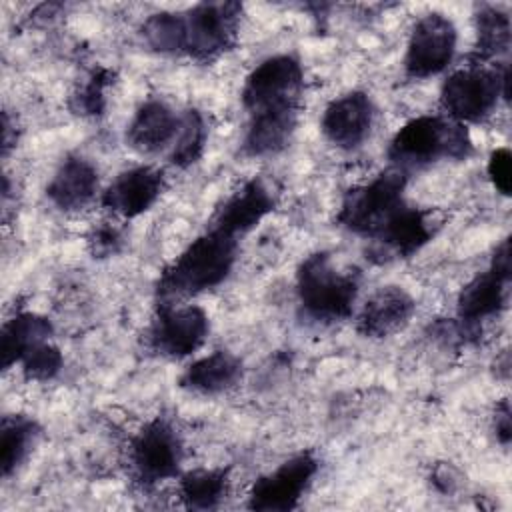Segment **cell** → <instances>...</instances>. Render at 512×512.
Listing matches in <instances>:
<instances>
[{"instance_id":"obj_5","label":"cell","mask_w":512,"mask_h":512,"mask_svg":"<svg viewBox=\"0 0 512 512\" xmlns=\"http://www.w3.org/2000/svg\"><path fill=\"white\" fill-rule=\"evenodd\" d=\"M500 98H508V66H482L480 62L454 70L440 90L444 116L460 124L486 120Z\"/></svg>"},{"instance_id":"obj_10","label":"cell","mask_w":512,"mask_h":512,"mask_svg":"<svg viewBox=\"0 0 512 512\" xmlns=\"http://www.w3.org/2000/svg\"><path fill=\"white\" fill-rule=\"evenodd\" d=\"M456 42L458 32L448 16L440 12L422 16L414 24L406 44L404 74L412 80H424L444 72L454 58Z\"/></svg>"},{"instance_id":"obj_7","label":"cell","mask_w":512,"mask_h":512,"mask_svg":"<svg viewBox=\"0 0 512 512\" xmlns=\"http://www.w3.org/2000/svg\"><path fill=\"white\" fill-rule=\"evenodd\" d=\"M242 4L202 2L184 12V54L198 62H212L228 52L238 38Z\"/></svg>"},{"instance_id":"obj_2","label":"cell","mask_w":512,"mask_h":512,"mask_svg":"<svg viewBox=\"0 0 512 512\" xmlns=\"http://www.w3.org/2000/svg\"><path fill=\"white\" fill-rule=\"evenodd\" d=\"M360 272L340 268L328 252L306 256L296 270V294L306 316L332 324L346 320L358 298Z\"/></svg>"},{"instance_id":"obj_16","label":"cell","mask_w":512,"mask_h":512,"mask_svg":"<svg viewBox=\"0 0 512 512\" xmlns=\"http://www.w3.org/2000/svg\"><path fill=\"white\" fill-rule=\"evenodd\" d=\"M298 116L300 106L248 114V126L242 136V154L248 158H266L282 152L296 132Z\"/></svg>"},{"instance_id":"obj_14","label":"cell","mask_w":512,"mask_h":512,"mask_svg":"<svg viewBox=\"0 0 512 512\" xmlns=\"http://www.w3.org/2000/svg\"><path fill=\"white\" fill-rule=\"evenodd\" d=\"M276 206V196L262 178L246 180L216 210L210 228L228 236H242L258 226Z\"/></svg>"},{"instance_id":"obj_24","label":"cell","mask_w":512,"mask_h":512,"mask_svg":"<svg viewBox=\"0 0 512 512\" xmlns=\"http://www.w3.org/2000/svg\"><path fill=\"white\" fill-rule=\"evenodd\" d=\"M230 488L228 470L224 468H196L180 476L178 494L188 510L218 508Z\"/></svg>"},{"instance_id":"obj_9","label":"cell","mask_w":512,"mask_h":512,"mask_svg":"<svg viewBox=\"0 0 512 512\" xmlns=\"http://www.w3.org/2000/svg\"><path fill=\"white\" fill-rule=\"evenodd\" d=\"M184 446L174 426L164 418L146 422L130 440V464L144 486L178 476Z\"/></svg>"},{"instance_id":"obj_25","label":"cell","mask_w":512,"mask_h":512,"mask_svg":"<svg viewBox=\"0 0 512 512\" xmlns=\"http://www.w3.org/2000/svg\"><path fill=\"white\" fill-rule=\"evenodd\" d=\"M510 16L506 10L482 4L476 10V54L482 60L498 58L510 48Z\"/></svg>"},{"instance_id":"obj_31","label":"cell","mask_w":512,"mask_h":512,"mask_svg":"<svg viewBox=\"0 0 512 512\" xmlns=\"http://www.w3.org/2000/svg\"><path fill=\"white\" fill-rule=\"evenodd\" d=\"M122 242H124V238H122L120 228H116L110 222L100 224L88 236V246H90V252L94 254V258H106V256L116 254L122 248Z\"/></svg>"},{"instance_id":"obj_1","label":"cell","mask_w":512,"mask_h":512,"mask_svg":"<svg viewBox=\"0 0 512 512\" xmlns=\"http://www.w3.org/2000/svg\"><path fill=\"white\" fill-rule=\"evenodd\" d=\"M238 238L208 228L194 238L160 274V302H174L220 286L234 268Z\"/></svg>"},{"instance_id":"obj_23","label":"cell","mask_w":512,"mask_h":512,"mask_svg":"<svg viewBox=\"0 0 512 512\" xmlns=\"http://www.w3.org/2000/svg\"><path fill=\"white\" fill-rule=\"evenodd\" d=\"M42 430L40 424L26 414H10L0 426V472L2 478L12 476L32 454Z\"/></svg>"},{"instance_id":"obj_13","label":"cell","mask_w":512,"mask_h":512,"mask_svg":"<svg viewBox=\"0 0 512 512\" xmlns=\"http://www.w3.org/2000/svg\"><path fill=\"white\" fill-rule=\"evenodd\" d=\"M164 172L154 166H134L120 172L102 192V204L114 216L136 218L148 212L164 192Z\"/></svg>"},{"instance_id":"obj_21","label":"cell","mask_w":512,"mask_h":512,"mask_svg":"<svg viewBox=\"0 0 512 512\" xmlns=\"http://www.w3.org/2000/svg\"><path fill=\"white\" fill-rule=\"evenodd\" d=\"M436 234V220L430 210L406 206L374 240L394 256L410 258Z\"/></svg>"},{"instance_id":"obj_12","label":"cell","mask_w":512,"mask_h":512,"mask_svg":"<svg viewBox=\"0 0 512 512\" xmlns=\"http://www.w3.org/2000/svg\"><path fill=\"white\" fill-rule=\"evenodd\" d=\"M374 102L362 90L346 92L334 98L320 120L324 138L340 150H356L366 142L374 124Z\"/></svg>"},{"instance_id":"obj_32","label":"cell","mask_w":512,"mask_h":512,"mask_svg":"<svg viewBox=\"0 0 512 512\" xmlns=\"http://www.w3.org/2000/svg\"><path fill=\"white\" fill-rule=\"evenodd\" d=\"M494 432L496 438L502 446H508L510 438H512V424H510V406L508 400H502L496 406V414H494Z\"/></svg>"},{"instance_id":"obj_15","label":"cell","mask_w":512,"mask_h":512,"mask_svg":"<svg viewBox=\"0 0 512 512\" xmlns=\"http://www.w3.org/2000/svg\"><path fill=\"white\" fill-rule=\"evenodd\" d=\"M416 312V300L400 286H382L370 294L356 318V330L366 338H388L404 330Z\"/></svg>"},{"instance_id":"obj_29","label":"cell","mask_w":512,"mask_h":512,"mask_svg":"<svg viewBox=\"0 0 512 512\" xmlns=\"http://www.w3.org/2000/svg\"><path fill=\"white\" fill-rule=\"evenodd\" d=\"M20 366L24 378L34 382H48L62 370L64 356L58 346H54L52 342H44L36 346L32 352H28L22 358Z\"/></svg>"},{"instance_id":"obj_17","label":"cell","mask_w":512,"mask_h":512,"mask_svg":"<svg viewBox=\"0 0 512 512\" xmlns=\"http://www.w3.org/2000/svg\"><path fill=\"white\" fill-rule=\"evenodd\" d=\"M180 130V116L164 100L144 102L126 128V144L138 154L170 150Z\"/></svg>"},{"instance_id":"obj_27","label":"cell","mask_w":512,"mask_h":512,"mask_svg":"<svg viewBox=\"0 0 512 512\" xmlns=\"http://www.w3.org/2000/svg\"><path fill=\"white\" fill-rule=\"evenodd\" d=\"M144 42L160 54H184L186 28L184 12H156L140 28Z\"/></svg>"},{"instance_id":"obj_4","label":"cell","mask_w":512,"mask_h":512,"mask_svg":"<svg viewBox=\"0 0 512 512\" xmlns=\"http://www.w3.org/2000/svg\"><path fill=\"white\" fill-rule=\"evenodd\" d=\"M406 172L390 168L368 184L350 188L338 208L336 222L352 234L376 240L378 234L408 206Z\"/></svg>"},{"instance_id":"obj_8","label":"cell","mask_w":512,"mask_h":512,"mask_svg":"<svg viewBox=\"0 0 512 512\" xmlns=\"http://www.w3.org/2000/svg\"><path fill=\"white\" fill-rule=\"evenodd\" d=\"M210 318L196 304L160 302L148 332L146 344L164 358H186L206 342Z\"/></svg>"},{"instance_id":"obj_6","label":"cell","mask_w":512,"mask_h":512,"mask_svg":"<svg viewBox=\"0 0 512 512\" xmlns=\"http://www.w3.org/2000/svg\"><path fill=\"white\" fill-rule=\"evenodd\" d=\"M304 90V70L292 54H276L262 60L244 80L240 100L248 114L300 106Z\"/></svg>"},{"instance_id":"obj_3","label":"cell","mask_w":512,"mask_h":512,"mask_svg":"<svg viewBox=\"0 0 512 512\" xmlns=\"http://www.w3.org/2000/svg\"><path fill=\"white\" fill-rule=\"evenodd\" d=\"M470 154L472 138L466 126L434 114L408 120L388 146V158L402 172L424 168L438 160H464Z\"/></svg>"},{"instance_id":"obj_11","label":"cell","mask_w":512,"mask_h":512,"mask_svg":"<svg viewBox=\"0 0 512 512\" xmlns=\"http://www.w3.org/2000/svg\"><path fill=\"white\" fill-rule=\"evenodd\" d=\"M318 472L312 452H300L284 460L272 472L260 476L248 492V508L258 512L294 510Z\"/></svg>"},{"instance_id":"obj_30","label":"cell","mask_w":512,"mask_h":512,"mask_svg":"<svg viewBox=\"0 0 512 512\" xmlns=\"http://www.w3.org/2000/svg\"><path fill=\"white\" fill-rule=\"evenodd\" d=\"M488 178L492 182V186L508 196L510 188H512V154L508 148H496L492 150L490 158H488V166H486Z\"/></svg>"},{"instance_id":"obj_28","label":"cell","mask_w":512,"mask_h":512,"mask_svg":"<svg viewBox=\"0 0 512 512\" xmlns=\"http://www.w3.org/2000/svg\"><path fill=\"white\" fill-rule=\"evenodd\" d=\"M114 82L110 68H96L72 94V110L80 116H98L106 108V92Z\"/></svg>"},{"instance_id":"obj_26","label":"cell","mask_w":512,"mask_h":512,"mask_svg":"<svg viewBox=\"0 0 512 512\" xmlns=\"http://www.w3.org/2000/svg\"><path fill=\"white\" fill-rule=\"evenodd\" d=\"M206 138H208V128L204 116L196 110L190 108L180 116V130L178 136L168 150V160L176 168H188L196 164L206 148Z\"/></svg>"},{"instance_id":"obj_22","label":"cell","mask_w":512,"mask_h":512,"mask_svg":"<svg viewBox=\"0 0 512 512\" xmlns=\"http://www.w3.org/2000/svg\"><path fill=\"white\" fill-rule=\"evenodd\" d=\"M54 328L46 316L36 312H18L4 322L0 332V354L2 368L8 370L20 364L22 358L36 346L50 342Z\"/></svg>"},{"instance_id":"obj_18","label":"cell","mask_w":512,"mask_h":512,"mask_svg":"<svg viewBox=\"0 0 512 512\" xmlns=\"http://www.w3.org/2000/svg\"><path fill=\"white\" fill-rule=\"evenodd\" d=\"M508 286L510 276L500 274L494 268L476 274L458 294L456 310L460 324L474 330L480 326V322L500 314L508 302Z\"/></svg>"},{"instance_id":"obj_19","label":"cell","mask_w":512,"mask_h":512,"mask_svg":"<svg viewBox=\"0 0 512 512\" xmlns=\"http://www.w3.org/2000/svg\"><path fill=\"white\" fill-rule=\"evenodd\" d=\"M98 182L96 166L78 154H70L60 162L58 170L50 178L46 196L56 208L76 212L94 200Z\"/></svg>"},{"instance_id":"obj_20","label":"cell","mask_w":512,"mask_h":512,"mask_svg":"<svg viewBox=\"0 0 512 512\" xmlns=\"http://www.w3.org/2000/svg\"><path fill=\"white\" fill-rule=\"evenodd\" d=\"M242 360L228 350H214L194 360L180 376V386L194 394L216 396L242 380Z\"/></svg>"}]
</instances>
